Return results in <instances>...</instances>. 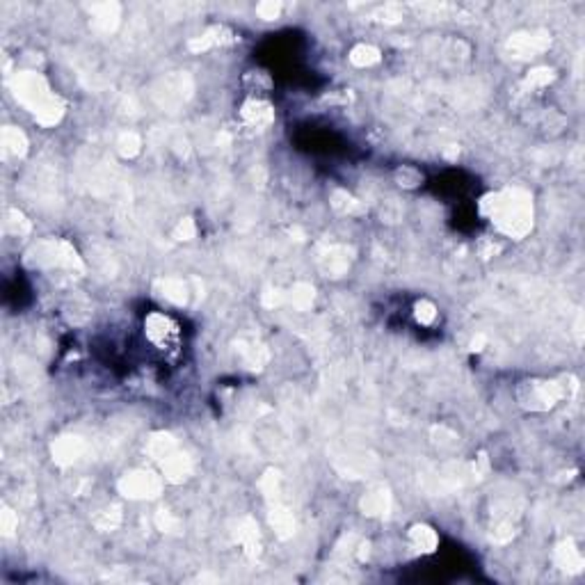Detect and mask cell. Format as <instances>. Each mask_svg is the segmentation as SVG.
<instances>
[{"label":"cell","mask_w":585,"mask_h":585,"mask_svg":"<svg viewBox=\"0 0 585 585\" xmlns=\"http://www.w3.org/2000/svg\"><path fill=\"white\" fill-rule=\"evenodd\" d=\"M480 210L508 238H524L533 226V197L522 188H506L482 197Z\"/></svg>","instance_id":"1"},{"label":"cell","mask_w":585,"mask_h":585,"mask_svg":"<svg viewBox=\"0 0 585 585\" xmlns=\"http://www.w3.org/2000/svg\"><path fill=\"white\" fill-rule=\"evenodd\" d=\"M12 94L41 126H55L62 119L64 115L62 101L50 92L48 83L39 73L34 71L17 73L12 78Z\"/></svg>","instance_id":"2"},{"label":"cell","mask_w":585,"mask_h":585,"mask_svg":"<svg viewBox=\"0 0 585 585\" xmlns=\"http://www.w3.org/2000/svg\"><path fill=\"white\" fill-rule=\"evenodd\" d=\"M572 377L562 379H528L517 386L519 405L531 409V412H546L553 405H558L562 398H569V389H576V384H569Z\"/></svg>","instance_id":"3"},{"label":"cell","mask_w":585,"mask_h":585,"mask_svg":"<svg viewBox=\"0 0 585 585\" xmlns=\"http://www.w3.org/2000/svg\"><path fill=\"white\" fill-rule=\"evenodd\" d=\"M28 263L34 268H67V270H83L78 252L73 250L67 240H41L28 252Z\"/></svg>","instance_id":"4"},{"label":"cell","mask_w":585,"mask_h":585,"mask_svg":"<svg viewBox=\"0 0 585 585\" xmlns=\"http://www.w3.org/2000/svg\"><path fill=\"white\" fill-rule=\"evenodd\" d=\"M144 336L153 348L160 350V353H170V350H177L181 332H179V325L174 323L170 316H165V313H160V311H153L144 320Z\"/></svg>","instance_id":"5"},{"label":"cell","mask_w":585,"mask_h":585,"mask_svg":"<svg viewBox=\"0 0 585 585\" xmlns=\"http://www.w3.org/2000/svg\"><path fill=\"white\" fill-rule=\"evenodd\" d=\"M163 482L151 471H133L119 480V492L128 499H153L160 494Z\"/></svg>","instance_id":"6"},{"label":"cell","mask_w":585,"mask_h":585,"mask_svg":"<svg viewBox=\"0 0 585 585\" xmlns=\"http://www.w3.org/2000/svg\"><path fill=\"white\" fill-rule=\"evenodd\" d=\"M240 117L250 128H266L275 121V110L268 101L263 99H250L240 108Z\"/></svg>","instance_id":"7"},{"label":"cell","mask_w":585,"mask_h":585,"mask_svg":"<svg viewBox=\"0 0 585 585\" xmlns=\"http://www.w3.org/2000/svg\"><path fill=\"white\" fill-rule=\"evenodd\" d=\"M361 510H364V515H368V517H384V515H389V510H391V494L386 492L384 487L370 489V492L361 499Z\"/></svg>","instance_id":"8"},{"label":"cell","mask_w":585,"mask_h":585,"mask_svg":"<svg viewBox=\"0 0 585 585\" xmlns=\"http://www.w3.org/2000/svg\"><path fill=\"white\" fill-rule=\"evenodd\" d=\"M553 558H555V565H558L562 572H567V574L583 572V555H581V551L572 542L560 544L558 548H555Z\"/></svg>","instance_id":"9"},{"label":"cell","mask_w":585,"mask_h":585,"mask_svg":"<svg viewBox=\"0 0 585 585\" xmlns=\"http://www.w3.org/2000/svg\"><path fill=\"white\" fill-rule=\"evenodd\" d=\"M409 544H412L419 553H433L439 544V537H437L435 528H430L426 524H416L412 526V531H409Z\"/></svg>","instance_id":"10"},{"label":"cell","mask_w":585,"mask_h":585,"mask_svg":"<svg viewBox=\"0 0 585 585\" xmlns=\"http://www.w3.org/2000/svg\"><path fill=\"white\" fill-rule=\"evenodd\" d=\"M0 144H3L5 156L21 158V156H26V151H28L26 135L21 133L19 128H14V126H5V128H3V135H0Z\"/></svg>","instance_id":"11"},{"label":"cell","mask_w":585,"mask_h":585,"mask_svg":"<svg viewBox=\"0 0 585 585\" xmlns=\"http://www.w3.org/2000/svg\"><path fill=\"white\" fill-rule=\"evenodd\" d=\"M80 453H83V442L78 437H64L53 446V455L60 464H69L73 462Z\"/></svg>","instance_id":"12"},{"label":"cell","mask_w":585,"mask_h":585,"mask_svg":"<svg viewBox=\"0 0 585 585\" xmlns=\"http://www.w3.org/2000/svg\"><path fill=\"white\" fill-rule=\"evenodd\" d=\"M350 62L361 69L373 67V64L379 62V50L375 46H370V43H359V46H355L350 50Z\"/></svg>","instance_id":"13"},{"label":"cell","mask_w":585,"mask_h":585,"mask_svg":"<svg viewBox=\"0 0 585 585\" xmlns=\"http://www.w3.org/2000/svg\"><path fill=\"white\" fill-rule=\"evenodd\" d=\"M396 183L400 188H416L423 183V174L419 170H414V167L402 165L396 170Z\"/></svg>","instance_id":"14"},{"label":"cell","mask_w":585,"mask_h":585,"mask_svg":"<svg viewBox=\"0 0 585 585\" xmlns=\"http://www.w3.org/2000/svg\"><path fill=\"white\" fill-rule=\"evenodd\" d=\"M414 316L421 325H433L437 318V306L430 299H421L414 304Z\"/></svg>","instance_id":"15"},{"label":"cell","mask_w":585,"mask_h":585,"mask_svg":"<svg viewBox=\"0 0 585 585\" xmlns=\"http://www.w3.org/2000/svg\"><path fill=\"white\" fill-rule=\"evenodd\" d=\"M163 295L167 299H172V302H186V284L179 281V279H167L163 281Z\"/></svg>","instance_id":"16"},{"label":"cell","mask_w":585,"mask_h":585,"mask_svg":"<svg viewBox=\"0 0 585 585\" xmlns=\"http://www.w3.org/2000/svg\"><path fill=\"white\" fill-rule=\"evenodd\" d=\"M117 146H119L121 156L133 158L135 153H140V137H137L135 133H123L119 137V142H117Z\"/></svg>","instance_id":"17"},{"label":"cell","mask_w":585,"mask_h":585,"mask_svg":"<svg viewBox=\"0 0 585 585\" xmlns=\"http://www.w3.org/2000/svg\"><path fill=\"white\" fill-rule=\"evenodd\" d=\"M290 292H292V295L288 297V302H290V304H295L297 309H304V306H309V304H311V299H313V288L304 286V284H299V286H295Z\"/></svg>","instance_id":"18"},{"label":"cell","mask_w":585,"mask_h":585,"mask_svg":"<svg viewBox=\"0 0 585 585\" xmlns=\"http://www.w3.org/2000/svg\"><path fill=\"white\" fill-rule=\"evenodd\" d=\"M5 222H7V229H10L12 233H19V236H21V233L30 231V222H28V219L21 215L19 210H10V215H7Z\"/></svg>","instance_id":"19"},{"label":"cell","mask_w":585,"mask_h":585,"mask_svg":"<svg viewBox=\"0 0 585 585\" xmlns=\"http://www.w3.org/2000/svg\"><path fill=\"white\" fill-rule=\"evenodd\" d=\"M119 522H121L119 508H112V510L101 512V517L97 519V526L101 531H115L117 526H119Z\"/></svg>","instance_id":"20"},{"label":"cell","mask_w":585,"mask_h":585,"mask_svg":"<svg viewBox=\"0 0 585 585\" xmlns=\"http://www.w3.org/2000/svg\"><path fill=\"white\" fill-rule=\"evenodd\" d=\"M553 80V71L551 69H535L528 73V78H526V85L528 87H544Z\"/></svg>","instance_id":"21"},{"label":"cell","mask_w":585,"mask_h":585,"mask_svg":"<svg viewBox=\"0 0 585 585\" xmlns=\"http://www.w3.org/2000/svg\"><path fill=\"white\" fill-rule=\"evenodd\" d=\"M17 526H19V519H17V515H14V512L10 510V508H5L3 510V515H0V531H3V535H14V531H17Z\"/></svg>","instance_id":"22"},{"label":"cell","mask_w":585,"mask_h":585,"mask_svg":"<svg viewBox=\"0 0 585 585\" xmlns=\"http://www.w3.org/2000/svg\"><path fill=\"white\" fill-rule=\"evenodd\" d=\"M195 222L192 219H181V222L177 224V229H174V236H177V240H190L195 238Z\"/></svg>","instance_id":"23"},{"label":"cell","mask_w":585,"mask_h":585,"mask_svg":"<svg viewBox=\"0 0 585 585\" xmlns=\"http://www.w3.org/2000/svg\"><path fill=\"white\" fill-rule=\"evenodd\" d=\"M259 14L263 19H275L277 14H279V5H275V3H263V5H259Z\"/></svg>","instance_id":"24"}]
</instances>
